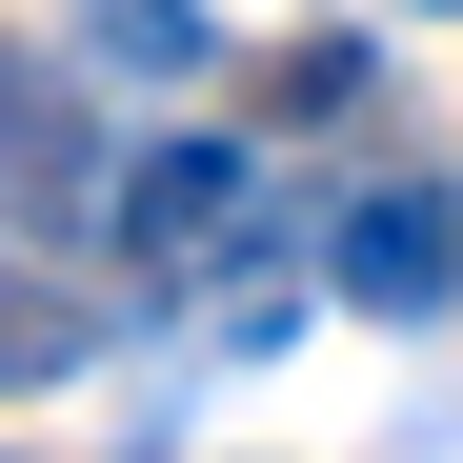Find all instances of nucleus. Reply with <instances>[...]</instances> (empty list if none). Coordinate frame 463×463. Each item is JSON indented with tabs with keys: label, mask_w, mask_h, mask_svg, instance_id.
Instances as JSON below:
<instances>
[{
	"label": "nucleus",
	"mask_w": 463,
	"mask_h": 463,
	"mask_svg": "<svg viewBox=\"0 0 463 463\" xmlns=\"http://www.w3.org/2000/svg\"><path fill=\"white\" fill-rule=\"evenodd\" d=\"M121 182V141L81 101V61H41V41H0V222H41V242H81Z\"/></svg>",
	"instance_id": "1"
},
{
	"label": "nucleus",
	"mask_w": 463,
	"mask_h": 463,
	"mask_svg": "<svg viewBox=\"0 0 463 463\" xmlns=\"http://www.w3.org/2000/svg\"><path fill=\"white\" fill-rule=\"evenodd\" d=\"M323 282L363 302V323H443L463 302V182H363L323 222Z\"/></svg>",
	"instance_id": "2"
},
{
	"label": "nucleus",
	"mask_w": 463,
	"mask_h": 463,
	"mask_svg": "<svg viewBox=\"0 0 463 463\" xmlns=\"http://www.w3.org/2000/svg\"><path fill=\"white\" fill-rule=\"evenodd\" d=\"M101 222L141 242V282H182V262H242L262 242V182H242V141H141V162L101 182Z\"/></svg>",
	"instance_id": "3"
},
{
	"label": "nucleus",
	"mask_w": 463,
	"mask_h": 463,
	"mask_svg": "<svg viewBox=\"0 0 463 463\" xmlns=\"http://www.w3.org/2000/svg\"><path fill=\"white\" fill-rule=\"evenodd\" d=\"M81 363H101V302L41 282L21 242H0V383H81Z\"/></svg>",
	"instance_id": "4"
},
{
	"label": "nucleus",
	"mask_w": 463,
	"mask_h": 463,
	"mask_svg": "<svg viewBox=\"0 0 463 463\" xmlns=\"http://www.w3.org/2000/svg\"><path fill=\"white\" fill-rule=\"evenodd\" d=\"M61 21H81V61H121V81H182V61L222 41L202 0H61Z\"/></svg>",
	"instance_id": "5"
}]
</instances>
